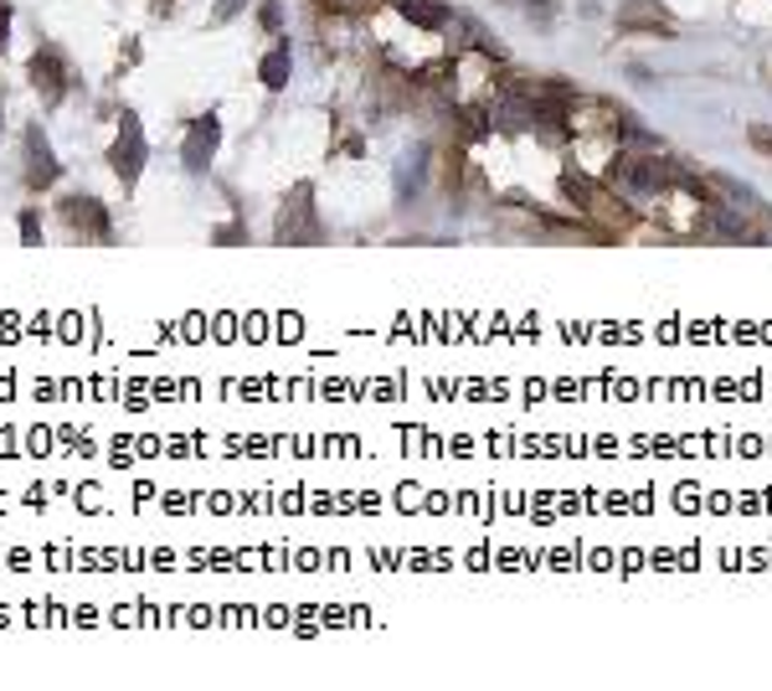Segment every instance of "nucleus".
<instances>
[{
  "instance_id": "obj_6",
  "label": "nucleus",
  "mask_w": 772,
  "mask_h": 691,
  "mask_svg": "<svg viewBox=\"0 0 772 691\" xmlns=\"http://www.w3.org/2000/svg\"><path fill=\"white\" fill-rule=\"evenodd\" d=\"M58 176H62V166H58V155H52V145H46L42 124H31L27 140H21V181H27L31 192H52Z\"/></svg>"
},
{
  "instance_id": "obj_14",
  "label": "nucleus",
  "mask_w": 772,
  "mask_h": 691,
  "mask_svg": "<svg viewBox=\"0 0 772 691\" xmlns=\"http://www.w3.org/2000/svg\"><path fill=\"white\" fill-rule=\"evenodd\" d=\"M505 6H520V11L531 16V21H541V27L551 21V0H505Z\"/></svg>"
},
{
  "instance_id": "obj_16",
  "label": "nucleus",
  "mask_w": 772,
  "mask_h": 691,
  "mask_svg": "<svg viewBox=\"0 0 772 691\" xmlns=\"http://www.w3.org/2000/svg\"><path fill=\"white\" fill-rule=\"evenodd\" d=\"M263 27H268V31H279V27H283V6H279V0H263Z\"/></svg>"
},
{
  "instance_id": "obj_2",
  "label": "nucleus",
  "mask_w": 772,
  "mask_h": 691,
  "mask_svg": "<svg viewBox=\"0 0 772 691\" xmlns=\"http://www.w3.org/2000/svg\"><path fill=\"white\" fill-rule=\"evenodd\" d=\"M603 181L624 196H665V192H680V161L659 155L654 145H628V151H618L608 161Z\"/></svg>"
},
{
  "instance_id": "obj_15",
  "label": "nucleus",
  "mask_w": 772,
  "mask_h": 691,
  "mask_svg": "<svg viewBox=\"0 0 772 691\" xmlns=\"http://www.w3.org/2000/svg\"><path fill=\"white\" fill-rule=\"evenodd\" d=\"M21 243H42V227H36V212H21Z\"/></svg>"
},
{
  "instance_id": "obj_17",
  "label": "nucleus",
  "mask_w": 772,
  "mask_h": 691,
  "mask_svg": "<svg viewBox=\"0 0 772 691\" xmlns=\"http://www.w3.org/2000/svg\"><path fill=\"white\" fill-rule=\"evenodd\" d=\"M747 140H752L762 155H772V130H768V124H752V135H747Z\"/></svg>"
},
{
  "instance_id": "obj_4",
  "label": "nucleus",
  "mask_w": 772,
  "mask_h": 691,
  "mask_svg": "<svg viewBox=\"0 0 772 691\" xmlns=\"http://www.w3.org/2000/svg\"><path fill=\"white\" fill-rule=\"evenodd\" d=\"M58 217L73 238H88V243H114V223H108V207L98 196L88 192H73L58 202Z\"/></svg>"
},
{
  "instance_id": "obj_7",
  "label": "nucleus",
  "mask_w": 772,
  "mask_h": 691,
  "mask_svg": "<svg viewBox=\"0 0 772 691\" xmlns=\"http://www.w3.org/2000/svg\"><path fill=\"white\" fill-rule=\"evenodd\" d=\"M273 238L279 243H320L325 238V227L314 223V192L310 186H294V202H283Z\"/></svg>"
},
{
  "instance_id": "obj_9",
  "label": "nucleus",
  "mask_w": 772,
  "mask_h": 691,
  "mask_svg": "<svg viewBox=\"0 0 772 691\" xmlns=\"http://www.w3.org/2000/svg\"><path fill=\"white\" fill-rule=\"evenodd\" d=\"M618 31L624 37H675V16L665 11V0H624Z\"/></svg>"
},
{
  "instance_id": "obj_8",
  "label": "nucleus",
  "mask_w": 772,
  "mask_h": 691,
  "mask_svg": "<svg viewBox=\"0 0 772 691\" xmlns=\"http://www.w3.org/2000/svg\"><path fill=\"white\" fill-rule=\"evenodd\" d=\"M222 151V120L217 114H201V120L186 130V145H180V166L191 171V176H207L211 161Z\"/></svg>"
},
{
  "instance_id": "obj_10",
  "label": "nucleus",
  "mask_w": 772,
  "mask_h": 691,
  "mask_svg": "<svg viewBox=\"0 0 772 691\" xmlns=\"http://www.w3.org/2000/svg\"><path fill=\"white\" fill-rule=\"evenodd\" d=\"M27 78L36 83V93H42L46 104H58L62 93H67V58H62L58 47H36L27 62Z\"/></svg>"
},
{
  "instance_id": "obj_13",
  "label": "nucleus",
  "mask_w": 772,
  "mask_h": 691,
  "mask_svg": "<svg viewBox=\"0 0 772 691\" xmlns=\"http://www.w3.org/2000/svg\"><path fill=\"white\" fill-rule=\"evenodd\" d=\"M422 176H428V151L417 145L413 155H401V161H397V196H401V202L422 192Z\"/></svg>"
},
{
  "instance_id": "obj_19",
  "label": "nucleus",
  "mask_w": 772,
  "mask_h": 691,
  "mask_svg": "<svg viewBox=\"0 0 772 691\" xmlns=\"http://www.w3.org/2000/svg\"><path fill=\"white\" fill-rule=\"evenodd\" d=\"M6 37H11V11L0 6V47H6Z\"/></svg>"
},
{
  "instance_id": "obj_5",
  "label": "nucleus",
  "mask_w": 772,
  "mask_h": 691,
  "mask_svg": "<svg viewBox=\"0 0 772 691\" xmlns=\"http://www.w3.org/2000/svg\"><path fill=\"white\" fill-rule=\"evenodd\" d=\"M108 166H114V176H119L124 186H134V181L145 176L149 145H145V130H139V120H134V114H124V120H119V140L108 145Z\"/></svg>"
},
{
  "instance_id": "obj_11",
  "label": "nucleus",
  "mask_w": 772,
  "mask_h": 691,
  "mask_svg": "<svg viewBox=\"0 0 772 691\" xmlns=\"http://www.w3.org/2000/svg\"><path fill=\"white\" fill-rule=\"evenodd\" d=\"M392 11H401L413 27H428V31H444V21H448V6L444 0H386Z\"/></svg>"
},
{
  "instance_id": "obj_3",
  "label": "nucleus",
  "mask_w": 772,
  "mask_h": 691,
  "mask_svg": "<svg viewBox=\"0 0 772 691\" xmlns=\"http://www.w3.org/2000/svg\"><path fill=\"white\" fill-rule=\"evenodd\" d=\"M572 135L624 140V145H649L639 124L628 120V109H618L613 99H577V109H572Z\"/></svg>"
},
{
  "instance_id": "obj_12",
  "label": "nucleus",
  "mask_w": 772,
  "mask_h": 691,
  "mask_svg": "<svg viewBox=\"0 0 772 691\" xmlns=\"http://www.w3.org/2000/svg\"><path fill=\"white\" fill-rule=\"evenodd\" d=\"M289 73H294V58H289V42H279L273 52H263V62H258V83L263 89L279 93L283 83H289Z\"/></svg>"
},
{
  "instance_id": "obj_18",
  "label": "nucleus",
  "mask_w": 772,
  "mask_h": 691,
  "mask_svg": "<svg viewBox=\"0 0 772 691\" xmlns=\"http://www.w3.org/2000/svg\"><path fill=\"white\" fill-rule=\"evenodd\" d=\"M238 6H242V0H217V21H232V16H238Z\"/></svg>"
},
{
  "instance_id": "obj_1",
  "label": "nucleus",
  "mask_w": 772,
  "mask_h": 691,
  "mask_svg": "<svg viewBox=\"0 0 772 691\" xmlns=\"http://www.w3.org/2000/svg\"><path fill=\"white\" fill-rule=\"evenodd\" d=\"M562 196L577 207L582 223L597 233V243H613V238H624V233L639 227V212L628 207V196L613 192L603 176H587L577 161H566L562 166Z\"/></svg>"
}]
</instances>
